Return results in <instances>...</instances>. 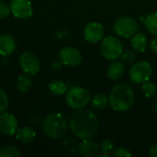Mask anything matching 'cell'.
<instances>
[{
	"label": "cell",
	"instance_id": "cell-1",
	"mask_svg": "<svg viewBox=\"0 0 157 157\" xmlns=\"http://www.w3.org/2000/svg\"><path fill=\"white\" fill-rule=\"evenodd\" d=\"M98 126L97 115L88 109H77L70 120V129L73 134L81 140L93 137L97 133Z\"/></svg>",
	"mask_w": 157,
	"mask_h": 157
},
{
	"label": "cell",
	"instance_id": "cell-2",
	"mask_svg": "<svg viewBox=\"0 0 157 157\" xmlns=\"http://www.w3.org/2000/svg\"><path fill=\"white\" fill-rule=\"evenodd\" d=\"M109 105L116 111H127L135 101V95L132 88L125 84L120 83L114 86L109 96Z\"/></svg>",
	"mask_w": 157,
	"mask_h": 157
},
{
	"label": "cell",
	"instance_id": "cell-3",
	"mask_svg": "<svg viewBox=\"0 0 157 157\" xmlns=\"http://www.w3.org/2000/svg\"><path fill=\"white\" fill-rule=\"evenodd\" d=\"M68 131L67 121L61 113L48 115L43 121V132L51 139H61Z\"/></svg>",
	"mask_w": 157,
	"mask_h": 157
},
{
	"label": "cell",
	"instance_id": "cell-4",
	"mask_svg": "<svg viewBox=\"0 0 157 157\" xmlns=\"http://www.w3.org/2000/svg\"><path fill=\"white\" fill-rule=\"evenodd\" d=\"M65 100L70 108L81 109L88 105L91 100V96L89 91H87L86 88L75 86L72 87L66 92Z\"/></svg>",
	"mask_w": 157,
	"mask_h": 157
},
{
	"label": "cell",
	"instance_id": "cell-5",
	"mask_svg": "<svg viewBox=\"0 0 157 157\" xmlns=\"http://www.w3.org/2000/svg\"><path fill=\"white\" fill-rule=\"evenodd\" d=\"M101 54L108 60H116L122 53V44L119 39L108 36L103 39L100 44Z\"/></svg>",
	"mask_w": 157,
	"mask_h": 157
},
{
	"label": "cell",
	"instance_id": "cell-6",
	"mask_svg": "<svg viewBox=\"0 0 157 157\" xmlns=\"http://www.w3.org/2000/svg\"><path fill=\"white\" fill-rule=\"evenodd\" d=\"M153 67L147 61L138 62L132 66L129 72V76L134 84H144L148 81L152 75Z\"/></svg>",
	"mask_w": 157,
	"mask_h": 157
},
{
	"label": "cell",
	"instance_id": "cell-7",
	"mask_svg": "<svg viewBox=\"0 0 157 157\" xmlns=\"http://www.w3.org/2000/svg\"><path fill=\"white\" fill-rule=\"evenodd\" d=\"M113 29L118 36L121 38H130L137 32L138 24L132 17L125 16L118 18L115 21Z\"/></svg>",
	"mask_w": 157,
	"mask_h": 157
},
{
	"label": "cell",
	"instance_id": "cell-8",
	"mask_svg": "<svg viewBox=\"0 0 157 157\" xmlns=\"http://www.w3.org/2000/svg\"><path fill=\"white\" fill-rule=\"evenodd\" d=\"M10 11L13 16L19 19H26L32 16L33 7L29 0H11Z\"/></svg>",
	"mask_w": 157,
	"mask_h": 157
},
{
	"label": "cell",
	"instance_id": "cell-9",
	"mask_svg": "<svg viewBox=\"0 0 157 157\" xmlns=\"http://www.w3.org/2000/svg\"><path fill=\"white\" fill-rule=\"evenodd\" d=\"M59 57L61 62L64 65L71 67L79 65L82 63L83 59L81 52L72 46H66L62 48L59 52Z\"/></svg>",
	"mask_w": 157,
	"mask_h": 157
},
{
	"label": "cell",
	"instance_id": "cell-10",
	"mask_svg": "<svg viewBox=\"0 0 157 157\" xmlns=\"http://www.w3.org/2000/svg\"><path fill=\"white\" fill-rule=\"evenodd\" d=\"M19 64L21 69L28 75H36L40 68V63L38 57L32 52H26L19 57Z\"/></svg>",
	"mask_w": 157,
	"mask_h": 157
},
{
	"label": "cell",
	"instance_id": "cell-11",
	"mask_svg": "<svg viewBox=\"0 0 157 157\" xmlns=\"http://www.w3.org/2000/svg\"><path fill=\"white\" fill-rule=\"evenodd\" d=\"M18 123L16 117L10 113H0V132L5 135H14L17 131Z\"/></svg>",
	"mask_w": 157,
	"mask_h": 157
},
{
	"label": "cell",
	"instance_id": "cell-12",
	"mask_svg": "<svg viewBox=\"0 0 157 157\" xmlns=\"http://www.w3.org/2000/svg\"><path fill=\"white\" fill-rule=\"evenodd\" d=\"M103 36L104 28L98 22H90L84 29V37L88 42L97 43L103 39Z\"/></svg>",
	"mask_w": 157,
	"mask_h": 157
},
{
	"label": "cell",
	"instance_id": "cell-13",
	"mask_svg": "<svg viewBox=\"0 0 157 157\" xmlns=\"http://www.w3.org/2000/svg\"><path fill=\"white\" fill-rule=\"evenodd\" d=\"M16 50V40L9 34L0 35V55L8 56Z\"/></svg>",
	"mask_w": 157,
	"mask_h": 157
},
{
	"label": "cell",
	"instance_id": "cell-14",
	"mask_svg": "<svg viewBox=\"0 0 157 157\" xmlns=\"http://www.w3.org/2000/svg\"><path fill=\"white\" fill-rule=\"evenodd\" d=\"M78 151L83 156H95L98 152V145L90 139H84L78 146Z\"/></svg>",
	"mask_w": 157,
	"mask_h": 157
},
{
	"label": "cell",
	"instance_id": "cell-15",
	"mask_svg": "<svg viewBox=\"0 0 157 157\" xmlns=\"http://www.w3.org/2000/svg\"><path fill=\"white\" fill-rule=\"evenodd\" d=\"M124 71H125V66L123 63L121 61H116V62H113L109 65L107 75L111 80H118L119 78L122 76V75L124 74Z\"/></svg>",
	"mask_w": 157,
	"mask_h": 157
},
{
	"label": "cell",
	"instance_id": "cell-16",
	"mask_svg": "<svg viewBox=\"0 0 157 157\" xmlns=\"http://www.w3.org/2000/svg\"><path fill=\"white\" fill-rule=\"evenodd\" d=\"M132 47L137 52H144L147 46V38L144 33L138 32L135 33L132 39Z\"/></svg>",
	"mask_w": 157,
	"mask_h": 157
},
{
	"label": "cell",
	"instance_id": "cell-17",
	"mask_svg": "<svg viewBox=\"0 0 157 157\" xmlns=\"http://www.w3.org/2000/svg\"><path fill=\"white\" fill-rule=\"evenodd\" d=\"M16 137L20 142L24 144H29L34 140V138L36 137V132L30 127H23L17 131Z\"/></svg>",
	"mask_w": 157,
	"mask_h": 157
},
{
	"label": "cell",
	"instance_id": "cell-18",
	"mask_svg": "<svg viewBox=\"0 0 157 157\" xmlns=\"http://www.w3.org/2000/svg\"><path fill=\"white\" fill-rule=\"evenodd\" d=\"M91 105L96 109H104L109 104V98L106 94L98 93L92 97L91 98Z\"/></svg>",
	"mask_w": 157,
	"mask_h": 157
},
{
	"label": "cell",
	"instance_id": "cell-19",
	"mask_svg": "<svg viewBox=\"0 0 157 157\" xmlns=\"http://www.w3.org/2000/svg\"><path fill=\"white\" fill-rule=\"evenodd\" d=\"M49 90L54 96H62L68 91L65 83L60 80H55L51 82L49 84Z\"/></svg>",
	"mask_w": 157,
	"mask_h": 157
},
{
	"label": "cell",
	"instance_id": "cell-20",
	"mask_svg": "<svg viewBox=\"0 0 157 157\" xmlns=\"http://www.w3.org/2000/svg\"><path fill=\"white\" fill-rule=\"evenodd\" d=\"M32 86V80L29 75H20L17 81V88L19 92L25 93L29 90Z\"/></svg>",
	"mask_w": 157,
	"mask_h": 157
},
{
	"label": "cell",
	"instance_id": "cell-21",
	"mask_svg": "<svg viewBox=\"0 0 157 157\" xmlns=\"http://www.w3.org/2000/svg\"><path fill=\"white\" fill-rule=\"evenodd\" d=\"M144 26L152 34L157 35V13H152L144 18Z\"/></svg>",
	"mask_w": 157,
	"mask_h": 157
},
{
	"label": "cell",
	"instance_id": "cell-22",
	"mask_svg": "<svg viewBox=\"0 0 157 157\" xmlns=\"http://www.w3.org/2000/svg\"><path fill=\"white\" fill-rule=\"evenodd\" d=\"M99 148L102 153V155L99 156H109L114 152V144L111 140L106 139L101 142Z\"/></svg>",
	"mask_w": 157,
	"mask_h": 157
},
{
	"label": "cell",
	"instance_id": "cell-23",
	"mask_svg": "<svg viewBox=\"0 0 157 157\" xmlns=\"http://www.w3.org/2000/svg\"><path fill=\"white\" fill-rule=\"evenodd\" d=\"M142 90L144 95L146 98H154L157 93V86L155 83L150 82L149 80L144 82L142 86Z\"/></svg>",
	"mask_w": 157,
	"mask_h": 157
},
{
	"label": "cell",
	"instance_id": "cell-24",
	"mask_svg": "<svg viewBox=\"0 0 157 157\" xmlns=\"http://www.w3.org/2000/svg\"><path fill=\"white\" fill-rule=\"evenodd\" d=\"M21 155L17 147L6 146L0 150V157H18Z\"/></svg>",
	"mask_w": 157,
	"mask_h": 157
},
{
	"label": "cell",
	"instance_id": "cell-25",
	"mask_svg": "<svg viewBox=\"0 0 157 157\" xmlns=\"http://www.w3.org/2000/svg\"><path fill=\"white\" fill-rule=\"evenodd\" d=\"M7 107H8V97L6 91L0 88V113L5 112Z\"/></svg>",
	"mask_w": 157,
	"mask_h": 157
},
{
	"label": "cell",
	"instance_id": "cell-26",
	"mask_svg": "<svg viewBox=\"0 0 157 157\" xmlns=\"http://www.w3.org/2000/svg\"><path fill=\"white\" fill-rule=\"evenodd\" d=\"M121 57L122 62H124V63H132L135 61V59H136V56H135L134 52H132V51H125V52H122Z\"/></svg>",
	"mask_w": 157,
	"mask_h": 157
},
{
	"label": "cell",
	"instance_id": "cell-27",
	"mask_svg": "<svg viewBox=\"0 0 157 157\" xmlns=\"http://www.w3.org/2000/svg\"><path fill=\"white\" fill-rule=\"evenodd\" d=\"M112 155H113L114 157H120V156L128 157V156H132V152H131L129 149L124 148V147H120V148H118V149L114 150V152H113Z\"/></svg>",
	"mask_w": 157,
	"mask_h": 157
},
{
	"label": "cell",
	"instance_id": "cell-28",
	"mask_svg": "<svg viewBox=\"0 0 157 157\" xmlns=\"http://www.w3.org/2000/svg\"><path fill=\"white\" fill-rule=\"evenodd\" d=\"M10 12V7L6 4L0 2V19L6 17Z\"/></svg>",
	"mask_w": 157,
	"mask_h": 157
},
{
	"label": "cell",
	"instance_id": "cell-29",
	"mask_svg": "<svg viewBox=\"0 0 157 157\" xmlns=\"http://www.w3.org/2000/svg\"><path fill=\"white\" fill-rule=\"evenodd\" d=\"M149 155L153 157H157V144L153 145L151 148H150V151H149Z\"/></svg>",
	"mask_w": 157,
	"mask_h": 157
},
{
	"label": "cell",
	"instance_id": "cell-30",
	"mask_svg": "<svg viewBox=\"0 0 157 157\" xmlns=\"http://www.w3.org/2000/svg\"><path fill=\"white\" fill-rule=\"evenodd\" d=\"M150 47H151V50H152L154 52L157 53V37L156 38H155V39L152 40Z\"/></svg>",
	"mask_w": 157,
	"mask_h": 157
},
{
	"label": "cell",
	"instance_id": "cell-31",
	"mask_svg": "<svg viewBox=\"0 0 157 157\" xmlns=\"http://www.w3.org/2000/svg\"><path fill=\"white\" fill-rule=\"evenodd\" d=\"M155 113H156L157 115V100L156 102H155Z\"/></svg>",
	"mask_w": 157,
	"mask_h": 157
},
{
	"label": "cell",
	"instance_id": "cell-32",
	"mask_svg": "<svg viewBox=\"0 0 157 157\" xmlns=\"http://www.w3.org/2000/svg\"><path fill=\"white\" fill-rule=\"evenodd\" d=\"M1 1H2V0H0V2H1Z\"/></svg>",
	"mask_w": 157,
	"mask_h": 157
}]
</instances>
